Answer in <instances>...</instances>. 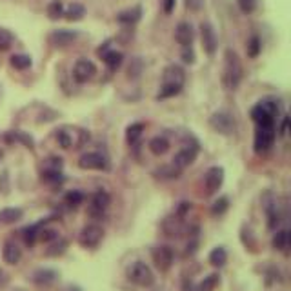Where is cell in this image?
Instances as JSON below:
<instances>
[{"label": "cell", "instance_id": "34", "mask_svg": "<svg viewBox=\"0 0 291 291\" xmlns=\"http://www.w3.org/2000/svg\"><path fill=\"white\" fill-rule=\"evenodd\" d=\"M13 42H15V35L8 29L0 28V51H6L13 46Z\"/></svg>", "mask_w": 291, "mask_h": 291}, {"label": "cell", "instance_id": "10", "mask_svg": "<svg viewBox=\"0 0 291 291\" xmlns=\"http://www.w3.org/2000/svg\"><path fill=\"white\" fill-rule=\"evenodd\" d=\"M109 204H111L109 193L104 191V189H99V191L91 197V200H89V215L95 216V219H100V216L108 211Z\"/></svg>", "mask_w": 291, "mask_h": 291}, {"label": "cell", "instance_id": "25", "mask_svg": "<svg viewBox=\"0 0 291 291\" xmlns=\"http://www.w3.org/2000/svg\"><path fill=\"white\" fill-rule=\"evenodd\" d=\"M122 58H124V57H122L120 51H108V53L102 55V60H104L106 66H108L111 71H116L118 67H120Z\"/></svg>", "mask_w": 291, "mask_h": 291}, {"label": "cell", "instance_id": "2", "mask_svg": "<svg viewBox=\"0 0 291 291\" xmlns=\"http://www.w3.org/2000/svg\"><path fill=\"white\" fill-rule=\"evenodd\" d=\"M242 62L238 55L233 50H226L224 53V73H222V82H224L226 89H231L235 91L238 86H240L242 80Z\"/></svg>", "mask_w": 291, "mask_h": 291}, {"label": "cell", "instance_id": "42", "mask_svg": "<svg viewBox=\"0 0 291 291\" xmlns=\"http://www.w3.org/2000/svg\"><path fill=\"white\" fill-rule=\"evenodd\" d=\"M204 6V0H186V8L189 11H200Z\"/></svg>", "mask_w": 291, "mask_h": 291}, {"label": "cell", "instance_id": "22", "mask_svg": "<svg viewBox=\"0 0 291 291\" xmlns=\"http://www.w3.org/2000/svg\"><path fill=\"white\" fill-rule=\"evenodd\" d=\"M291 244V235H289V229H280V231L275 233L273 237V248L279 251H287Z\"/></svg>", "mask_w": 291, "mask_h": 291}, {"label": "cell", "instance_id": "48", "mask_svg": "<svg viewBox=\"0 0 291 291\" xmlns=\"http://www.w3.org/2000/svg\"><path fill=\"white\" fill-rule=\"evenodd\" d=\"M0 158H2V151H0Z\"/></svg>", "mask_w": 291, "mask_h": 291}, {"label": "cell", "instance_id": "13", "mask_svg": "<svg viewBox=\"0 0 291 291\" xmlns=\"http://www.w3.org/2000/svg\"><path fill=\"white\" fill-rule=\"evenodd\" d=\"M197 153H199V148H197V146H184L182 150L173 157V164H171V166L179 171L186 169L187 166H191V164L195 162Z\"/></svg>", "mask_w": 291, "mask_h": 291}, {"label": "cell", "instance_id": "39", "mask_svg": "<svg viewBox=\"0 0 291 291\" xmlns=\"http://www.w3.org/2000/svg\"><path fill=\"white\" fill-rule=\"evenodd\" d=\"M237 2L240 11L246 13V15H250V13H253L257 9V0H237Z\"/></svg>", "mask_w": 291, "mask_h": 291}, {"label": "cell", "instance_id": "23", "mask_svg": "<svg viewBox=\"0 0 291 291\" xmlns=\"http://www.w3.org/2000/svg\"><path fill=\"white\" fill-rule=\"evenodd\" d=\"M84 15H86V8H84L82 4H77V2L69 4V6L66 8V11H64V17H66L69 22H79V20H82Z\"/></svg>", "mask_w": 291, "mask_h": 291}, {"label": "cell", "instance_id": "27", "mask_svg": "<svg viewBox=\"0 0 291 291\" xmlns=\"http://www.w3.org/2000/svg\"><path fill=\"white\" fill-rule=\"evenodd\" d=\"M142 133H144V124L142 122H135V124L128 126V129H126V140H128V144H135L142 137Z\"/></svg>", "mask_w": 291, "mask_h": 291}, {"label": "cell", "instance_id": "15", "mask_svg": "<svg viewBox=\"0 0 291 291\" xmlns=\"http://www.w3.org/2000/svg\"><path fill=\"white\" fill-rule=\"evenodd\" d=\"M175 38L182 47H189L193 44V38H195L193 26L189 22H179V26L175 28Z\"/></svg>", "mask_w": 291, "mask_h": 291}, {"label": "cell", "instance_id": "18", "mask_svg": "<svg viewBox=\"0 0 291 291\" xmlns=\"http://www.w3.org/2000/svg\"><path fill=\"white\" fill-rule=\"evenodd\" d=\"M2 255H4V260L8 264H18V260L22 258V251L18 248V244H15L13 240H8L4 244V250H2Z\"/></svg>", "mask_w": 291, "mask_h": 291}, {"label": "cell", "instance_id": "35", "mask_svg": "<svg viewBox=\"0 0 291 291\" xmlns=\"http://www.w3.org/2000/svg\"><path fill=\"white\" fill-rule=\"evenodd\" d=\"M57 140H58V144L62 146L64 150H69L71 146H73V138H71V135L67 133L66 129H60V131H57Z\"/></svg>", "mask_w": 291, "mask_h": 291}, {"label": "cell", "instance_id": "7", "mask_svg": "<svg viewBox=\"0 0 291 291\" xmlns=\"http://www.w3.org/2000/svg\"><path fill=\"white\" fill-rule=\"evenodd\" d=\"M209 126L215 129L216 133H222V135H231L235 129H237V122L235 118L231 116V113L228 111H216L211 115L209 118Z\"/></svg>", "mask_w": 291, "mask_h": 291}, {"label": "cell", "instance_id": "41", "mask_svg": "<svg viewBox=\"0 0 291 291\" xmlns=\"http://www.w3.org/2000/svg\"><path fill=\"white\" fill-rule=\"evenodd\" d=\"M182 60L186 64H195V51L191 50V46L189 47H184L182 51Z\"/></svg>", "mask_w": 291, "mask_h": 291}, {"label": "cell", "instance_id": "30", "mask_svg": "<svg viewBox=\"0 0 291 291\" xmlns=\"http://www.w3.org/2000/svg\"><path fill=\"white\" fill-rule=\"evenodd\" d=\"M9 62H11V66L15 67V69L24 71L31 67V57H29V55H13Z\"/></svg>", "mask_w": 291, "mask_h": 291}, {"label": "cell", "instance_id": "32", "mask_svg": "<svg viewBox=\"0 0 291 291\" xmlns=\"http://www.w3.org/2000/svg\"><path fill=\"white\" fill-rule=\"evenodd\" d=\"M260 50H262L260 38H258L257 35H251V38L248 40V47H246V51H248V57L257 58L258 55H260Z\"/></svg>", "mask_w": 291, "mask_h": 291}, {"label": "cell", "instance_id": "16", "mask_svg": "<svg viewBox=\"0 0 291 291\" xmlns=\"http://www.w3.org/2000/svg\"><path fill=\"white\" fill-rule=\"evenodd\" d=\"M79 37L77 31H69V29H57L50 35V42L57 47H66L69 44L75 42V38Z\"/></svg>", "mask_w": 291, "mask_h": 291}, {"label": "cell", "instance_id": "49", "mask_svg": "<svg viewBox=\"0 0 291 291\" xmlns=\"http://www.w3.org/2000/svg\"><path fill=\"white\" fill-rule=\"evenodd\" d=\"M0 277H2V273H0Z\"/></svg>", "mask_w": 291, "mask_h": 291}, {"label": "cell", "instance_id": "36", "mask_svg": "<svg viewBox=\"0 0 291 291\" xmlns=\"http://www.w3.org/2000/svg\"><path fill=\"white\" fill-rule=\"evenodd\" d=\"M228 208H229V200L226 199V197H221V199L215 200V204H213L211 213L213 215H222Z\"/></svg>", "mask_w": 291, "mask_h": 291}, {"label": "cell", "instance_id": "24", "mask_svg": "<svg viewBox=\"0 0 291 291\" xmlns=\"http://www.w3.org/2000/svg\"><path fill=\"white\" fill-rule=\"evenodd\" d=\"M42 224H44V222H38V224L28 226V228L22 229V237H24V242L28 246H33L35 242L38 240V233H40L42 229Z\"/></svg>", "mask_w": 291, "mask_h": 291}, {"label": "cell", "instance_id": "38", "mask_svg": "<svg viewBox=\"0 0 291 291\" xmlns=\"http://www.w3.org/2000/svg\"><path fill=\"white\" fill-rule=\"evenodd\" d=\"M57 238H58V233L55 231V229L44 228V229H40V233H38V240H42V242H51V240H57Z\"/></svg>", "mask_w": 291, "mask_h": 291}, {"label": "cell", "instance_id": "1", "mask_svg": "<svg viewBox=\"0 0 291 291\" xmlns=\"http://www.w3.org/2000/svg\"><path fill=\"white\" fill-rule=\"evenodd\" d=\"M184 82H186V73L180 66L177 64H171L164 69L162 75V86H160V91H158L157 99H171V96L179 95L182 91Z\"/></svg>", "mask_w": 291, "mask_h": 291}, {"label": "cell", "instance_id": "46", "mask_svg": "<svg viewBox=\"0 0 291 291\" xmlns=\"http://www.w3.org/2000/svg\"><path fill=\"white\" fill-rule=\"evenodd\" d=\"M109 46H111V40L104 42V44H102V46H100L99 50H96V55H99V57H102V55H104V53H108Z\"/></svg>", "mask_w": 291, "mask_h": 291}, {"label": "cell", "instance_id": "45", "mask_svg": "<svg viewBox=\"0 0 291 291\" xmlns=\"http://www.w3.org/2000/svg\"><path fill=\"white\" fill-rule=\"evenodd\" d=\"M287 128H289V116L286 115L282 118V124H280V135H282V137L287 133Z\"/></svg>", "mask_w": 291, "mask_h": 291}, {"label": "cell", "instance_id": "8", "mask_svg": "<svg viewBox=\"0 0 291 291\" xmlns=\"http://www.w3.org/2000/svg\"><path fill=\"white\" fill-rule=\"evenodd\" d=\"M275 142V126H257L255 131V151L264 153Z\"/></svg>", "mask_w": 291, "mask_h": 291}, {"label": "cell", "instance_id": "9", "mask_svg": "<svg viewBox=\"0 0 291 291\" xmlns=\"http://www.w3.org/2000/svg\"><path fill=\"white\" fill-rule=\"evenodd\" d=\"M79 167L82 169H93V171H108L109 169V162L104 155L91 151V153H84L79 158Z\"/></svg>", "mask_w": 291, "mask_h": 291}, {"label": "cell", "instance_id": "33", "mask_svg": "<svg viewBox=\"0 0 291 291\" xmlns=\"http://www.w3.org/2000/svg\"><path fill=\"white\" fill-rule=\"evenodd\" d=\"M84 199H86V195L82 191H77V189H73V191H69L64 197V200H66V204L69 208H79L80 204L84 202Z\"/></svg>", "mask_w": 291, "mask_h": 291}, {"label": "cell", "instance_id": "26", "mask_svg": "<svg viewBox=\"0 0 291 291\" xmlns=\"http://www.w3.org/2000/svg\"><path fill=\"white\" fill-rule=\"evenodd\" d=\"M209 262H211V266L215 268H222L228 262V251L222 248V246H219V248H215V250L209 253Z\"/></svg>", "mask_w": 291, "mask_h": 291}, {"label": "cell", "instance_id": "21", "mask_svg": "<svg viewBox=\"0 0 291 291\" xmlns=\"http://www.w3.org/2000/svg\"><path fill=\"white\" fill-rule=\"evenodd\" d=\"M150 151L153 155H157V157H162V155L167 153V150H169V140H167L166 137H155L150 140Z\"/></svg>", "mask_w": 291, "mask_h": 291}, {"label": "cell", "instance_id": "29", "mask_svg": "<svg viewBox=\"0 0 291 291\" xmlns=\"http://www.w3.org/2000/svg\"><path fill=\"white\" fill-rule=\"evenodd\" d=\"M42 180H44L46 184H53V186H57V184L64 182V177H62V173L57 169V167H53V169L42 171Z\"/></svg>", "mask_w": 291, "mask_h": 291}, {"label": "cell", "instance_id": "14", "mask_svg": "<svg viewBox=\"0 0 291 291\" xmlns=\"http://www.w3.org/2000/svg\"><path fill=\"white\" fill-rule=\"evenodd\" d=\"M222 182H224V169L221 166H213L208 169L206 177H204V186H206V193L208 195H213L222 187Z\"/></svg>", "mask_w": 291, "mask_h": 291}, {"label": "cell", "instance_id": "47", "mask_svg": "<svg viewBox=\"0 0 291 291\" xmlns=\"http://www.w3.org/2000/svg\"><path fill=\"white\" fill-rule=\"evenodd\" d=\"M182 291H197V287H195V284H193L191 280H184Z\"/></svg>", "mask_w": 291, "mask_h": 291}, {"label": "cell", "instance_id": "3", "mask_svg": "<svg viewBox=\"0 0 291 291\" xmlns=\"http://www.w3.org/2000/svg\"><path fill=\"white\" fill-rule=\"evenodd\" d=\"M279 102L277 100H260L253 109H251V118L257 126H275L277 115H279Z\"/></svg>", "mask_w": 291, "mask_h": 291}, {"label": "cell", "instance_id": "37", "mask_svg": "<svg viewBox=\"0 0 291 291\" xmlns=\"http://www.w3.org/2000/svg\"><path fill=\"white\" fill-rule=\"evenodd\" d=\"M8 140H18V142H24L28 148H33V138L24 135L22 131H13L11 135H8Z\"/></svg>", "mask_w": 291, "mask_h": 291}, {"label": "cell", "instance_id": "17", "mask_svg": "<svg viewBox=\"0 0 291 291\" xmlns=\"http://www.w3.org/2000/svg\"><path fill=\"white\" fill-rule=\"evenodd\" d=\"M140 17H142V9L138 8V6H135V8L124 9V11L118 13V15H116V20L124 26H133L140 20Z\"/></svg>", "mask_w": 291, "mask_h": 291}, {"label": "cell", "instance_id": "44", "mask_svg": "<svg viewBox=\"0 0 291 291\" xmlns=\"http://www.w3.org/2000/svg\"><path fill=\"white\" fill-rule=\"evenodd\" d=\"M175 4H177V0H162L164 13H167V15H169V13L175 9Z\"/></svg>", "mask_w": 291, "mask_h": 291}, {"label": "cell", "instance_id": "6", "mask_svg": "<svg viewBox=\"0 0 291 291\" xmlns=\"http://www.w3.org/2000/svg\"><path fill=\"white\" fill-rule=\"evenodd\" d=\"M151 258H153L157 270L160 271V273H166V271H169V268L173 266L175 253L169 246L160 244V246H155L153 250H151Z\"/></svg>", "mask_w": 291, "mask_h": 291}, {"label": "cell", "instance_id": "28", "mask_svg": "<svg viewBox=\"0 0 291 291\" xmlns=\"http://www.w3.org/2000/svg\"><path fill=\"white\" fill-rule=\"evenodd\" d=\"M64 11H66V8H64L62 0H53V2H50V4H47V17H50L51 20H58V18H62Z\"/></svg>", "mask_w": 291, "mask_h": 291}, {"label": "cell", "instance_id": "31", "mask_svg": "<svg viewBox=\"0 0 291 291\" xmlns=\"http://www.w3.org/2000/svg\"><path fill=\"white\" fill-rule=\"evenodd\" d=\"M216 284H219V275L211 273L208 275V277H204L202 282L197 286V291H215Z\"/></svg>", "mask_w": 291, "mask_h": 291}, {"label": "cell", "instance_id": "4", "mask_svg": "<svg viewBox=\"0 0 291 291\" xmlns=\"http://www.w3.org/2000/svg\"><path fill=\"white\" fill-rule=\"evenodd\" d=\"M128 279L140 287H151L155 282V275L146 262L135 260L133 264L128 268Z\"/></svg>", "mask_w": 291, "mask_h": 291}, {"label": "cell", "instance_id": "43", "mask_svg": "<svg viewBox=\"0 0 291 291\" xmlns=\"http://www.w3.org/2000/svg\"><path fill=\"white\" fill-rule=\"evenodd\" d=\"M191 209V202H180L179 209H177V216L179 219H182V216H186V213Z\"/></svg>", "mask_w": 291, "mask_h": 291}, {"label": "cell", "instance_id": "40", "mask_svg": "<svg viewBox=\"0 0 291 291\" xmlns=\"http://www.w3.org/2000/svg\"><path fill=\"white\" fill-rule=\"evenodd\" d=\"M66 246H67V242L66 240H62V238H58V244H53L47 250V255L50 257H57V255H62L64 251H66Z\"/></svg>", "mask_w": 291, "mask_h": 291}, {"label": "cell", "instance_id": "12", "mask_svg": "<svg viewBox=\"0 0 291 291\" xmlns=\"http://www.w3.org/2000/svg\"><path fill=\"white\" fill-rule=\"evenodd\" d=\"M95 75H96V66L91 60H87V58L77 60L75 67H73V79H75L77 82L84 84L87 82V80H91Z\"/></svg>", "mask_w": 291, "mask_h": 291}, {"label": "cell", "instance_id": "5", "mask_svg": "<svg viewBox=\"0 0 291 291\" xmlns=\"http://www.w3.org/2000/svg\"><path fill=\"white\" fill-rule=\"evenodd\" d=\"M102 238H104V229L100 228L99 224L84 226L82 231H80V235H79L80 246L86 248V250H95L96 246L102 242Z\"/></svg>", "mask_w": 291, "mask_h": 291}, {"label": "cell", "instance_id": "20", "mask_svg": "<svg viewBox=\"0 0 291 291\" xmlns=\"http://www.w3.org/2000/svg\"><path fill=\"white\" fill-rule=\"evenodd\" d=\"M58 273L55 270H37L33 273V282L38 286H50L57 280Z\"/></svg>", "mask_w": 291, "mask_h": 291}, {"label": "cell", "instance_id": "19", "mask_svg": "<svg viewBox=\"0 0 291 291\" xmlns=\"http://www.w3.org/2000/svg\"><path fill=\"white\" fill-rule=\"evenodd\" d=\"M22 216H24V211L20 208H4L0 209V224H15V222L20 221Z\"/></svg>", "mask_w": 291, "mask_h": 291}, {"label": "cell", "instance_id": "11", "mask_svg": "<svg viewBox=\"0 0 291 291\" xmlns=\"http://www.w3.org/2000/svg\"><path fill=\"white\" fill-rule=\"evenodd\" d=\"M200 40H202L204 51H206L209 57L215 55L216 47H219V38H216L215 29H213V26L209 24V22H202V24H200Z\"/></svg>", "mask_w": 291, "mask_h": 291}]
</instances>
